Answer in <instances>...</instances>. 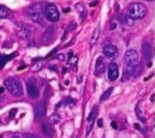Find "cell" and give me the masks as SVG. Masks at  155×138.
I'll return each instance as SVG.
<instances>
[{"label": "cell", "mask_w": 155, "mask_h": 138, "mask_svg": "<svg viewBox=\"0 0 155 138\" xmlns=\"http://www.w3.org/2000/svg\"><path fill=\"white\" fill-rule=\"evenodd\" d=\"M4 84H5L6 89H7L14 97H21V96L23 95L22 84H21V82H19L17 79H15V78H7V79L5 80Z\"/></svg>", "instance_id": "1"}, {"label": "cell", "mask_w": 155, "mask_h": 138, "mask_svg": "<svg viewBox=\"0 0 155 138\" xmlns=\"http://www.w3.org/2000/svg\"><path fill=\"white\" fill-rule=\"evenodd\" d=\"M146 14H147V7L145 5H143V4H139V2L132 4L129 7V9H128V16L132 21L140 20Z\"/></svg>", "instance_id": "2"}, {"label": "cell", "mask_w": 155, "mask_h": 138, "mask_svg": "<svg viewBox=\"0 0 155 138\" xmlns=\"http://www.w3.org/2000/svg\"><path fill=\"white\" fill-rule=\"evenodd\" d=\"M15 31L21 39H30L33 34V26L28 23L18 22L15 24Z\"/></svg>", "instance_id": "3"}, {"label": "cell", "mask_w": 155, "mask_h": 138, "mask_svg": "<svg viewBox=\"0 0 155 138\" xmlns=\"http://www.w3.org/2000/svg\"><path fill=\"white\" fill-rule=\"evenodd\" d=\"M45 15L48 18V21L54 22V23L59 20V12H58L57 7L54 5V4L46 6V8H45Z\"/></svg>", "instance_id": "4"}, {"label": "cell", "mask_w": 155, "mask_h": 138, "mask_svg": "<svg viewBox=\"0 0 155 138\" xmlns=\"http://www.w3.org/2000/svg\"><path fill=\"white\" fill-rule=\"evenodd\" d=\"M55 35H56V26L55 25H50L47 29L45 30L44 34L41 37V42L44 44H51L55 40Z\"/></svg>", "instance_id": "5"}, {"label": "cell", "mask_w": 155, "mask_h": 138, "mask_svg": "<svg viewBox=\"0 0 155 138\" xmlns=\"http://www.w3.org/2000/svg\"><path fill=\"white\" fill-rule=\"evenodd\" d=\"M103 53H104V56H106L107 58L110 59H114L119 56V49H117V47L112 44H105L103 47Z\"/></svg>", "instance_id": "6"}, {"label": "cell", "mask_w": 155, "mask_h": 138, "mask_svg": "<svg viewBox=\"0 0 155 138\" xmlns=\"http://www.w3.org/2000/svg\"><path fill=\"white\" fill-rule=\"evenodd\" d=\"M26 89H28V94L30 97H32V98H38L39 97L40 93H39L38 84L35 82V80L30 79L26 84Z\"/></svg>", "instance_id": "7"}, {"label": "cell", "mask_w": 155, "mask_h": 138, "mask_svg": "<svg viewBox=\"0 0 155 138\" xmlns=\"http://www.w3.org/2000/svg\"><path fill=\"white\" fill-rule=\"evenodd\" d=\"M124 62L127 65H134L138 63V53L135 49L127 50V53L124 54Z\"/></svg>", "instance_id": "8"}, {"label": "cell", "mask_w": 155, "mask_h": 138, "mask_svg": "<svg viewBox=\"0 0 155 138\" xmlns=\"http://www.w3.org/2000/svg\"><path fill=\"white\" fill-rule=\"evenodd\" d=\"M106 64H105V57L104 56H99L96 59V65H95V75L96 77H101L104 71H105Z\"/></svg>", "instance_id": "9"}, {"label": "cell", "mask_w": 155, "mask_h": 138, "mask_svg": "<svg viewBox=\"0 0 155 138\" xmlns=\"http://www.w3.org/2000/svg\"><path fill=\"white\" fill-rule=\"evenodd\" d=\"M119 78V66L116 63H111L108 65V79L115 81Z\"/></svg>", "instance_id": "10"}, {"label": "cell", "mask_w": 155, "mask_h": 138, "mask_svg": "<svg viewBox=\"0 0 155 138\" xmlns=\"http://www.w3.org/2000/svg\"><path fill=\"white\" fill-rule=\"evenodd\" d=\"M97 112H98V109H97L96 106L92 109V111L90 112V114L88 115V124H87V130H86V133H87V135H89L90 133V131H91L92 127H94V122H95V118H96V114Z\"/></svg>", "instance_id": "11"}, {"label": "cell", "mask_w": 155, "mask_h": 138, "mask_svg": "<svg viewBox=\"0 0 155 138\" xmlns=\"http://www.w3.org/2000/svg\"><path fill=\"white\" fill-rule=\"evenodd\" d=\"M34 114H35V119L40 120V119L44 118L45 115V104L44 103H39L35 105L34 107Z\"/></svg>", "instance_id": "12"}, {"label": "cell", "mask_w": 155, "mask_h": 138, "mask_svg": "<svg viewBox=\"0 0 155 138\" xmlns=\"http://www.w3.org/2000/svg\"><path fill=\"white\" fill-rule=\"evenodd\" d=\"M44 7L45 6L42 4H34L32 5L31 7H29V9H28V15L30 14H42V12H44Z\"/></svg>", "instance_id": "13"}, {"label": "cell", "mask_w": 155, "mask_h": 138, "mask_svg": "<svg viewBox=\"0 0 155 138\" xmlns=\"http://www.w3.org/2000/svg\"><path fill=\"white\" fill-rule=\"evenodd\" d=\"M41 131H42L44 135H46V136L49 138L54 137V135H55L51 124H49V123H42V126H41Z\"/></svg>", "instance_id": "14"}, {"label": "cell", "mask_w": 155, "mask_h": 138, "mask_svg": "<svg viewBox=\"0 0 155 138\" xmlns=\"http://www.w3.org/2000/svg\"><path fill=\"white\" fill-rule=\"evenodd\" d=\"M143 56L146 61H150L152 58V48L148 42H145L143 44Z\"/></svg>", "instance_id": "15"}, {"label": "cell", "mask_w": 155, "mask_h": 138, "mask_svg": "<svg viewBox=\"0 0 155 138\" xmlns=\"http://www.w3.org/2000/svg\"><path fill=\"white\" fill-rule=\"evenodd\" d=\"M75 9L80 14L81 18H86V16H87V9H86V6L83 5L82 2H78L77 5H75Z\"/></svg>", "instance_id": "16"}, {"label": "cell", "mask_w": 155, "mask_h": 138, "mask_svg": "<svg viewBox=\"0 0 155 138\" xmlns=\"http://www.w3.org/2000/svg\"><path fill=\"white\" fill-rule=\"evenodd\" d=\"M30 20L37 24H44V15L42 14H30Z\"/></svg>", "instance_id": "17"}, {"label": "cell", "mask_w": 155, "mask_h": 138, "mask_svg": "<svg viewBox=\"0 0 155 138\" xmlns=\"http://www.w3.org/2000/svg\"><path fill=\"white\" fill-rule=\"evenodd\" d=\"M14 56H16V53H14V54H12V55H8V56L0 55V69H1V67H4V65H5L10 58H13Z\"/></svg>", "instance_id": "18"}, {"label": "cell", "mask_w": 155, "mask_h": 138, "mask_svg": "<svg viewBox=\"0 0 155 138\" xmlns=\"http://www.w3.org/2000/svg\"><path fill=\"white\" fill-rule=\"evenodd\" d=\"M98 38H99V29L97 28V29H95V31L92 32L91 37H90V46H94L96 44Z\"/></svg>", "instance_id": "19"}, {"label": "cell", "mask_w": 155, "mask_h": 138, "mask_svg": "<svg viewBox=\"0 0 155 138\" xmlns=\"http://www.w3.org/2000/svg\"><path fill=\"white\" fill-rule=\"evenodd\" d=\"M59 121H61V117H59L58 114H56V113L51 114V115L48 118V123L51 124V126H53V124H57Z\"/></svg>", "instance_id": "20"}, {"label": "cell", "mask_w": 155, "mask_h": 138, "mask_svg": "<svg viewBox=\"0 0 155 138\" xmlns=\"http://www.w3.org/2000/svg\"><path fill=\"white\" fill-rule=\"evenodd\" d=\"M9 15V9L5 7V6L0 5V20L1 18H6Z\"/></svg>", "instance_id": "21"}, {"label": "cell", "mask_w": 155, "mask_h": 138, "mask_svg": "<svg viewBox=\"0 0 155 138\" xmlns=\"http://www.w3.org/2000/svg\"><path fill=\"white\" fill-rule=\"evenodd\" d=\"M112 91H113V88H108L106 90V91H105V93H104V94L102 95V97H101V102H104V100H105V99H107L108 98V97H110V95H111V93Z\"/></svg>", "instance_id": "22"}, {"label": "cell", "mask_w": 155, "mask_h": 138, "mask_svg": "<svg viewBox=\"0 0 155 138\" xmlns=\"http://www.w3.org/2000/svg\"><path fill=\"white\" fill-rule=\"evenodd\" d=\"M140 106H141V103L139 102V103L137 104V106H136V113H137V115H138V118H140L141 120L140 121H143V122H145V119L141 117V112H140Z\"/></svg>", "instance_id": "23"}, {"label": "cell", "mask_w": 155, "mask_h": 138, "mask_svg": "<svg viewBox=\"0 0 155 138\" xmlns=\"http://www.w3.org/2000/svg\"><path fill=\"white\" fill-rule=\"evenodd\" d=\"M42 67V64L41 63H37V64L33 65V67H32V71L33 72H37V71H39V70Z\"/></svg>", "instance_id": "24"}, {"label": "cell", "mask_w": 155, "mask_h": 138, "mask_svg": "<svg viewBox=\"0 0 155 138\" xmlns=\"http://www.w3.org/2000/svg\"><path fill=\"white\" fill-rule=\"evenodd\" d=\"M75 63H77V57H75V56H72V57L70 58V61H68V64L75 65Z\"/></svg>", "instance_id": "25"}, {"label": "cell", "mask_w": 155, "mask_h": 138, "mask_svg": "<svg viewBox=\"0 0 155 138\" xmlns=\"http://www.w3.org/2000/svg\"><path fill=\"white\" fill-rule=\"evenodd\" d=\"M55 58H57L58 61L63 62L64 59H65V55H64V54H57V55H56V57H55Z\"/></svg>", "instance_id": "26"}, {"label": "cell", "mask_w": 155, "mask_h": 138, "mask_svg": "<svg viewBox=\"0 0 155 138\" xmlns=\"http://www.w3.org/2000/svg\"><path fill=\"white\" fill-rule=\"evenodd\" d=\"M24 138H37V136H34L32 133H25Z\"/></svg>", "instance_id": "27"}, {"label": "cell", "mask_w": 155, "mask_h": 138, "mask_svg": "<svg viewBox=\"0 0 155 138\" xmlns=\"http://www.w3.org/2000/svg\"><path fill=\"white\" fill-rule=\"evenodd\" d=\"M16 111H17L16 109H13L12 111H10V113H9V117H10V118H12V117H14V114H16Z\"/></svg>", "instance_id": "28"}, {"label": "cell", "mask_w": 155, "mask_h": 138, "mask_svg": "<svg viewBox=\"0 0 155 138\" xmlns=\"http://www.w3.org/2000/svg\"><path fill=\"white\" fill-rule=\"evenodd\" d=\"M111 126H112V128H113V129H117V123H116V122H114V121H112Z\"/></svg>", "instance_id": "29"}, {"label": "cell", "mask_w": 155, "mask_h": 138, "mask_svg": "<svg viewBox=\"0 0 155 138\" xmlns=\"http://www.w3.org/2000/svg\"><path fill=\"white\" fill-rule=\"evenodd\" d=\"M97 124H98V127H101V128H102V127H103V120H102V119H99V120H98Z\"/></svg>", "instance_id": "30"}, {"label": "cell", "mask_w": 155, "mask_h": 138, "mask_svg": "<svg viewBox=\"0 0 155 138\" xmlns=\"http://www.w3.org/2000/svg\"><path fill=\"white\" fill-rule=\"evenodd\" d=\"M114 28H116V23H115V21L112 23V25H111V30H114Z\"/></svg>", "instance_id": "31"}, {"label": "cell", "mask_w": 155, "mask_h": 138, "mask_svg": "<svg viewBox=\"0 0 155 138\" xmlns=\"http://www.w3.org/2000/svg\"><path fill=\"white\" fill-rule=\"evenodd\" d=\"M97 4H98V1H94V2H91V4H90V6H92V7H94V6H96Z\"/></svg>", "instance_id": "32"}, {"label": "cell", "mask_w": 155, "mask_h": 138, "mask_svg": "<svg viewBox=\"0 0 155 138\" xmlns=\"http://www.w3.org/2000/svg\"><path fill=\"white\" fill-rule=\"evenodd\" d=\"M150 102H152V103H154V95H152V97H150Z\"/></svg>", "instance_id": "33"}, {"label": "cell", "mask_w": 155, "mask_h": 138, "mask_svg": "<svg viewBox=\"0 0 155 138\" xmlns=\"http://www.w3.org/2000/svg\"><path fill=\"white\" fill-rule=\"evenodd\" d=\"M25 67H26V65H23V66H19L18 70H23V69H25Z\"/></svg>", "instance_id": "34"}, {"label": "cell", "mask_w": 155, "mask_h": 138, "mask_svg": "<svg viewBox=\"0 0 155 138\" xmlns=\"http://www.w3.org/2000/svg\"><path fill=\"white\" fill-rule=\"evenodd\" d=\"M135 127H136L137 129H140V127H139V124H137V123L135 124Z\"/></svg>", "instance_id": "35"}, {"label": "cell", "mask_w": 155, "mask_h": 138, "mask_svg": "<svg viewBox=\"0 0 155 138\" xmlns=\"http://www.w3.org/2000/svg\"><path fill=\"white\" fill-rule=\"evenodd\" d=\"M10 138H21V137H19V136H16V135H15V136H13V137H10Z\"/></svg>", "instance_id": "36"}, {"label": "cell", "mask_w": 155, "mask_h": 138, "mask_svg": "<svg viewBox=\"0 0 155 138\" xmlns=\"http://www.w3.org/2000/svg\"><path fill=\"white\" fill-rule=\"evenodd\" d=\"M72 138H77V136H73V137Z\"/></svg>", "instance_id": "37"}, {"label": "cell", "mask_w": 155, "mask_h": 138, "mask_svg": "<svg viewBox=\"0 0 155 138\" xmlns=\"http://www.w3.org/2000/svg\"><path fill=\"white\" fill-rule=\"evenodd\" d=\"M146 1H153V0H146Z\"/></svg>", "instance_id": "38"}]
</instances>
